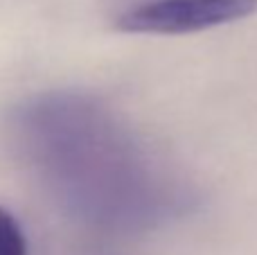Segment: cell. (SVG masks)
<instances>
[{"label":"cell","instance_id":"cell-1","mask_svg":"<svg viewBox=\"0 0 257 255\" xmlns=\"http://www.w3.org/2000/svg\"><path fill=\"white\" fill-rule=\"evenodd\" d=\"M14 136L45 190L95 228L145 230L187 203L167 163L95 97L39 95L16 111Z\"/></svg>","mask_w":257,"mask_h":255},{"label":"cell","instance_id":"cell-2","mask_svg":"<svg viewBox=\"0 0 257 255\" xmlns=\"http://www.w3.org/2000/svg\"><path fill=\"white\" fill-rule=\"evenodd\" d=\"M257 12V0H138L113 18L124 34L181 36L237 23Z\"/></svg>","mask_w":257,"mask_h":255},{"label":"cell","instance_id":"cell-3","mask_svg":"<svg viewBox=\"0 0 257 255\" xmlns=\"http://www.w3.org/2000/svg\"><path fill=\"white\" fill-rule=\"evenodd\" d=\"M0 255H30L21 221L5 206H0Z\"/></svg>","mask_w":257,"mask_h":255}]
</instances>
